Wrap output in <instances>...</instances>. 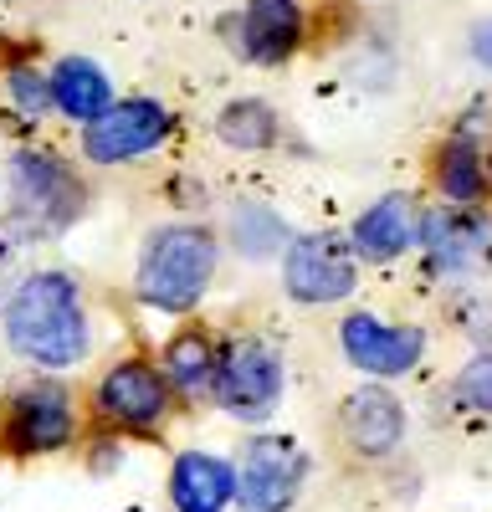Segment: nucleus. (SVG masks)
I'll use <instances>...</instances> for the list:
<instances>
[{"label": "nucleus", "mask_w": 492, "mask_h": 512, "mask_svg": "<svg viewBox=\"0 0 492 512\" xmlns=\"http://www.w3.org/2000/svg\"><path fill=\"white\" fill-rule=\"evenodd\" d=\"M0 323H6L11 354L41 374H67L77 364H88L93 354V313L72 272H57V267L26 272Z\"/></svg>", "instance_id": "1"}, {"label": "nucleus", "mask_w": 492, "mask_h": 512, "mask_svg": "<svg viewBox=\"0 0 492 512\" xmlns=\"http://www.w3.org/2000/svg\"><path fill=\"white\" fill-rule=\"evenodd\" d=\"M221 267V241L200 221H164L144 236L134 262V297L149 313L185 318L205 303Z\"/></svg>", "instance_id": "2"}, {"label": "nucleus", "mask_w": 492, "mask_h": 512, "mask_svg": "<svg viewBox=\"0 0 492 512\" xmlns=\"http://www.w3.org/2000/svg\"><path fill=\"white\" fill-rule=\"evenodd\" d=\"M82 210L88 190L47 149H11L0 159V231L21 236H62Z\"/></svg>", "instance_id": "3"}, {"label": "nucleus", "mask_w": 492, "mask_h": 512, "mask_svg": "<svg viewBox=\"0 0 492 512\" xmlns=\"http://www.w3.org/2000/svg\"><path fill=\"white\" fill-rule=\"evenodd\" d=\"M308 482V451L287 431H257L236 451V507L231 512H287Z\"/></svg>", "instance_id": "4"}, {"label": "nucleus", "mask_w": 492, "mask_h": 512, "mask_svg": "<svg viewBox=\"0 0 492 512\" xmlns=\"http://www.w3.org/2000/svg\"><path fill=\"white\" fill-rule=\"evenodd\" d=\"M282 262V292L303 308H328V303H349L359 287V256L349 236L339 231H303L287 241Z\"/></svg>", "instance_id": "5"}, {"label": "nucleus", "mask_w": 492, "mask_h": 512, "mask_svg": "<svg viewBox=\"0 0 492 512\" xmlns=\"http://www.w3.org/2000/svg\"><path fill=\"white\" fill-rule=\"evenodd\" d=\"M287 395V364L277 354V344L267 338H236L221 349V369H216V405L241 420V425H262L277 415Z\"/></svg>", "instance_id": "6"}, {"label": "nucleus", "mask_w": 492, "mask_h": 512, "mask_svg": "<svg viewBox=\"0 0 492 512\" xmlns=\"http://www.w3.org/2000/svg\"><path fill=\"white\" fill-rule=\"evenodd\" d=\"M77 441V400L62 379H31L0 410V446L11 456H52Z\"/></svg>", "instance_id": "7"}, {"label": "nucleus", "mask_w": 492, "mask_h": 512, "mask_svg": "<svg viewBox=\"0 0 492 512\" xmlns=\"http://www.w3.org/2000/svg\"><path fill=\"white\" fill-rule=\"evenodd\" d=\"M93 410H98L103 425H113V431L149 436V431H159V425L170 420L175 390H170V379H164L159 364H149V359H118L93 384Z\"/></svg>", "instance_id": "8"}, {"label": "nucleus", "mask_w": 492, "mask_h": 512, "mask_svg": "<svg viewBox=\"0 0 492 512\" xmlns=\"http://www.w3.org/2000/svg\"><path fill=\"white\" fill-rule=\"evenodd\" d=\"M170 134H175V113L159 98H113L108 113H98L82 128V159H93L103 169L139 164L154 149H164Z\"/></svg>", "instance_id": "9"}, {"label": "nucleus", "mask_w": 492, "mask_h": 512, "mask_svg": "<svg viewBox=\"0 0 492 512\" xmlns=\"http://www.w3.org/2000/svg\"><path fill=\"white\" fill-rule=\"evenodd\" d=\"M421 256L426 272L462 282L492 267V221L477 205H441L421 216Z\"/></svg>", "instance_id": "10"}, {"label": "nucleus", "mask_w": 492, "mask_h": 512, "mask_svg": "<svg viewBox=\"0 0 492 512\" xmlns=\"http://www.w3.org/2000/svg\"><path fill=\"white\" fill-rule=\"evenodd\" d=\"M339 349L364 379H405L426 359V328L421 323H385L380 313H344Z\"/></svg>", "instance_id": "11"}, {"label": "nucleus", "mask_w": 492, "mask_h": 512, "mask_svg": "<svg viewBox=\"0 0 492 512\" xmlns=\"http://www.w3.org/2000/svg\"><path fill=\"white\" fill-rule=\"evenodd\" d=\"M339 436L359 461H385L405 446V405L385 379H364L339 410Z\"/></svg>", "instance_id": "12"}, {"label": "nucleus", "mask_w": 492, "mask_h": 512, "mask_svg": "<svg viewBox=\"0 0 492 512\" xmlns=\"http://www.w3.org/2000/svg\"><path fill=\"white\" fill-rule=\"evenodd\" d=\"M421 216H426V210H421V200L410 190H385L380 200H369L354 216V226H349L354 256L369 262V267L400 262L410 246H421Z\"/></svg>", "instance_id": "13"}, {"label": "nucleus", "mask_w": 492, "mask_h": 512, "mask_svg": "<svg viewBox=\"0 0 492 512\" xmlns=\"http://www.w3.org/2000/svg\"><path fill=\"white\" fill-rule=\"evenodd\" d=\"M303 6L298 0H246V11L236 21V47L246 62L277 67L303 47Z\"/></svg>", "instance_id": "14"}, {"label": "nucleus", "mask_w": 492, "mask_h": 512, "mask_svg": "<svg viewBox=\"0 0 492 512\" xmlns=\"http://www.w3.org/2000/svg\"><path fill=\"white\" fill-rule=\"evenodd\" d=\"M170 507L175 512H231L236 507V461L221 451H180L170 461Z\"/></svg>", "instance_id": "15"}, {"label": "nucleus", "mask_w": 492, "mask_h": 512, "mask_svg": "<svg viewBox=\"0 0 492 512\" xmlns=\"http://www.w3.org/2000/svg\"><path fill=\"white\" fill-rule=\"evenodd\" d=\"M170 390L185 400H216V369H221V344L205 328H180L159 359Z\"/></svg>", "instance_id": "16"}, {"label": "nucleus", "mask_w": 492, "mask_h": 512, "mask_svg": "<svg viewBox=\"0 0 492 512\" xmlns=\"http://www.w3.org/2000/svg\"><path fill=\"white\" fill-rule=\"evenodd\" d=\"M47 82H52V113H62L82 128L113 108V82L93 57H62Z\"/></svg>", "instance_id": "17"}, {"label": "nucleus", "mask_w": 492, "mask_h": 512, "mask_svg": "<svg viewBox=\"0 0 492 512\" xmlns=\"http://www.w3.org/2000/svg\"><path fill=\"white\" fill-rule=\"evenodd\" d=\"M431 180H436V190H441L446 205H482V200L492 195L487 149H482L472 134H451V139L436 149Z\"/></svg>", "instance_id": "18"}, {"label": "nucleus", "mask_w": 492, "mask_h": 512, "mask_svg": "<svg viewBox=\"0 0 492 512\" xmlns=\"http://www.w3.org/2000/svg\"><path fill=\"white\" fill-rule=\"evenodd\" d=\"M277 113L262 103V98H236V103H226L221 108V118H216V139L226 144V149H236V154H267L272 144H277Z\"/></svg>", "instance_id": "19"}, {"label": "nucleus", "mask_w": 492, "mask_h": 512, "mask_svg": "<svg viewBox=\"0 0 492 512\" xmlns=\"http://www.w3.org/2000/svg\"><path fill=\"white\" fill-rule=\"evenodd\" d=\"M287 221L277 216V210L257 205V200H246L231 210V246L246 256V262H272V256L287 251Z\"/></svg>", "instance_id": "20"}, {"label": "nucleus", "mask_w": 492, "mask_h": 512, "mask_svg": "<svg viewBox=\"0 0 492 512\" xmlns=\"http://www.w3.org/2000/svg\"><path fill=\"white\" fill-rule=\"evenodd\" d=\"M451 400L462 410H477V415H492V354H472L457 379H451Z\"/></svg>", "instance_id": "21"}, {"label": "nucleus", "mask_w": 492, "mask_h": 512, "mask_svg": "<svg viewBox=\"0 0 492 512\" xmlns=\"http://www.w3.org/2000/svg\"><path fill=\"white\" fill-rule=\"evenodd\" d=\"M6 88H11V98H16V108H21L26 118H47V113H52V82L41 77V72L16 67V72L6 77Z\"/></svg>", "instance_id": "22"}, {"label": "nucleus", "mask_w": 492, "mask_h": 512, "mask_svg": "<svg viewBox=\"0 0 492 512\" xmlns=\"http://www.w3.org/2000/svg\"><path fill=\"white\" fill-rule=\"evenodd\" d=\"M16 287H21V246H16V236L0 231V313H6Z\"/></svg>", "instance_id": "23"}, {"label": "nucleus", "mask_w": 492, "mask_h": 512, "mask_svg": "<svg viewBox=\"0 0 492 512\" xmlns=\"http://www.w3.org/2000/svg\"><path fill=\"white\" fill-rule=\"evenodd\" d=\"M472 57L492 72V21H477V31H472Z\"/></svg>", "instance_id": "24"}]
</instances>
